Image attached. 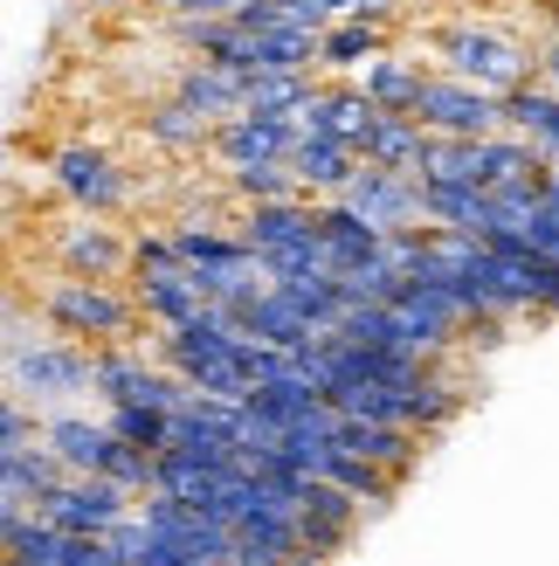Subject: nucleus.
Instances as JSON below:
<instances>
[{
  "mask_svg": "<svg viewBox=\"0 0 559 566\" xmlns=\"http://www.w3.org/2000/svg\"><path fill=\"white\" fill-rule=\"evenodd\" d=\"M35 311L55 338H70L83 353H104V346H138L146 318L131 311L125 283H91V276H55L35 291Z\"/></svg>",
  "mask_w": 559,
  "mask_h": 566,
  "instance_id": "1",
  "label": "nucleus"
},
{
  "mask_svg": "<svg viewBox=\"0 0 559 566\" xmlns=\"http://www.w3.org/2000/svg\"><path fill=\"white\" fill-rule=\"evenodd\" d=\"M435 55H442V76L456 83H477V91L505 97L518 83H532V49L505 28H484V21H463V28H442L435 35Z\"/></svg>",
  "mask_w": 559,
  "mask_h": 566,
  "instance_id": "2",
  "label": "nucleus"
},
{
  "mask_svg": "<svg viewBox=\"0 0 559 566\" xmlns=\"http://www.w3.org/2000/svg\"><path fill=\"white\" fill-rule=\"evenodd\" d=\"M408 118L422 125V132H435V138H491V132H505L491 91H477V83H456V76H442V70L422 76V91H414V111H408Z\"/></svg>",
  "mask_w": 559,
  "mask_h": 566,
  "instance_id": "3",
  "label": "nucleus"
},
{
  "mask_svg": "<svg viewBox=\"0 0 559 566\" xmlns=\"http://www.w3.org/2000/svg\"><path fill=\"white\" fill-rule=\"evenodd\" d=\"M49 180L63 187V201L76 208V214H125L131 201H138V187H131V174L118 159H110L104 146H63L49 159Z\"/></svg>",
  "mask_w": 559,
  "mask_h": 566,
  "instance_id": "4",
  "label": "nucleus"
},
{
  "mask_svg": "<svg viewBox=\"0 0 559 566\" xmlns=\"http://www.w3.org/2000/svg\"><path fill=\"white\" fill-rule=\"evenodd\" d=\"M8 387H14V401H76V394H91V353L70 346V338L14 346L8 353Z\"/></svg>",
  "mask_w": 559,
  "mask_h": 566,
  "instance_id": "5",
  "label": "nucleus"
},
{
  "mask_svg": "<svg viewBox=\"0 0 559 566\" xmlns=\"http://www.w3.org/2000/svg\"><path fill=\"white\" fill-rule=\"evenodd\" d=\"M28 512L42 525H55V532H70V539H104V532L131 512V497L118 484H104V476H63V484L42 491Z\"/></svg>",
  "mask_w": 559,
  "mask_h": 566,
  "instance_id": "6",
  "label": "nucleus"
},
{
  "mask_svg": "<svg viewBox=\"0 0 559 566\" xmlns=\"http://www.w3.org/2000/svg\"><path fill=\"white\" fill-rule=\"evenodd\" d=\"M55 270L63 276H91V283H118L131 270V235L110 229L104 214H76V221H55Z\"/></svg>",
  "mask_w": 559,
  "mask_h": 566,
  "instance_id": "7",
  "label": "nucleus"
},
{
  "mask_svg": "<svg viewBox=\"0 0 559 566\" xmlns=\"http://www.w3.org/2000/svg\"><path fill=\"white\" fill-rule=\"evenodd\" d=\"M331 201H346L359 221H373V229H422V180L414 174H387V166H359V174L331 193Z\"/></svg>",
  "mask_w": 559,
  "mask_h": 566,
  "instance_id": "8",
  "label": "nucleus"
},
{
  "mask_svg": "<svg viewBox=\"0 0 559 566\" xmlns=\"http://www.w3.org/2000/svg\"><path fill=\"white\" fill-rule=\"evenodd\" d=\"M331 449H346V457L387 470L401 484V476L414 470V457H422V436L414 429H394V421H367V415H331Z\"/></svg>",
  "mask_w": 559,
  "mask_h": 566,
  "instance_id": "9",
  "label": "nucleus"
},
{
  "mask_svg": "<svg viewBox=\"0 0 559 566\" xmlns=\"http://www.w3.org/2000/svg\"><path fill=\"white\" fill-rule=\"evenodd\" d=\"M291 138H297V125H291V118H256V111H235V118L208 125V146H201V153H214V159H221V174H235V166L284 159V153H291Z\"/></svg>",
  "mask_w": 559,
  "mask_h": 566,
  "instance_id": "10",
  "label": "nucleus"
},
{
  "mask_svg": "<svg viewBox=\"0 0 559 566\" xmlns=\"http://www.w3.org/2000/svg\"><path fill=\"white\" fill-rule=\"evenodd\" d=\"M291 125L297 132H325V138H339V146L359 153V138L373 125V104L359 97V83H312V97L291 111Z\"/></svg>",
  "mask_w": 559,
  "mask_h": 566,
  "instance_id": "11",
  "label": "nucleus"
},
{
  "mask_svg": "<svg viewBox=\"0 0 559 566\" xmlns=\"http://www.w3.org/2000/svg\"><path fill=\"white\" fill-rule=\"evenodd\" d=\"M284 166H291V180H297L304 201H331V193L359 174V153L339 146V138H325V132H297L291 153H284Z\"/></svg>",
  "mask_w": 559,
  "mask_h": 566,
  "instance_id": "12",
  "label": "nucleus"
},
{
  "mask_svg": "<svg viewBox=\"0 0 559 566\" xmlns=\"http://www.w3.org/2000/svg\"><path fill=\"white\" fill-rule=\"evenodd\" d=\"M42 449L55 463H63L70 476H104V463H110V449H118V436L104 429V421H91V415H42Z\"/></svg>",
  "mask_w": 559,
  "mask_h": 566,
  "instance_id": "13",
  "label": "nucleus"
},
{
  "mask_svg": "<svg viewBox=\"0 0 559 566\" xmlns=\"http://www.w3.org/2000/svg\"><path fill=\"white\" fill-rule=\"evenodd\" d=\"M229 325H235L242 338H256V346H270V353H304L312 338H325L318 325H304V311H297L284 291H270V283H263V291L235 311Z\"/></svg>",
  "mask_w": 559,
  "mask_h": 566,
  "instance_id": "14",
  "label": "nucleus"
},
{
  "mask_svg": "<svg viewBox=\"0 0 559 566\" xmlns=\"http://www.w3.org/2000/svg\"><path fill=\"white\" fill-rule=\"evenodd\" d=\"M312 221H318V249H325V270H359L380 256V229L359 221L346 201H312Z\"/></svg>",
  "mask_w": 559,
  "mask_h": 566,
  "instance_id": "15",
  "label": "nucleus"
},
{
  "mask_svg": "<svg viewBox=\"0 0 559 566\" xmlns=\"http://www.w3.org/2000/svg\"><path fill=\"white\" fill-rule=\"evenodd\" d=\"M422 76H429V63L422 55H394V49H380L373 63H359L352 70V83H359V97H367L373 111H414V91H422Z\"/></svg>",
  "mask_w": 559,
  "mask_h": 566,
  "instance_id": "16",
  "label": "nucleus"
},
{
  "mask_svg": "<svg viewBox=\"0 0 559 566\" xmlns=\"http://www.w3.org/2000/svg\"><path fill=\"white\" fill-rule=\"evenodd\" d=\"M249 249H297V242H318V221H312V201H256V208H242V229H235Z\"/></svg>",
  "mask_w": 559,
  "mask_h": 566,
  "instance_id": "17",
  "label": "nucleus"
},
{
  "mask_svg": "<svg viewBox=\"0 0 559 566\" xmlns=\"http://www.w3.org/2000/svg\"><path fill=\"white\" fill-rule=\"evenodd\" d=\"M173 97L193 111V118L221 125V118H235V111H242V76L214 70V63H180L173 70Z\"/></svg>",
  "mask_w": 559,
  "mask_h": 566,
  "instance_id": "18",
  "label": "nucleus"
},
{
  "mask_svg": "<svg viewBox=\"0 0 559 566\" xmlns=\"http://www.w3.org/2000/svg\"><path fill=\"white\" fill-rule=\"evenodd\" d=\"M380 49H387V28H380V21L339 14V21L318 28V70H331V76H352L359 63H373Z\"/></svg>",
  "mask_w": 559,
  "mask_h": 566,
  "instance_id": "19",
  "label": "nucleus"
},
{
  "mask_svg": "<svg viewBox=\"0 0 559 566\" xmlns=\"http://www.w3.org/2000/svg\"><path fill=\"white\" fill-rule=\"evenodd\" d=\"M422 159V125L401 118V111H373L367 138H359V166H387V174H414Z\"/></svg>",
  "mask_w": 559,
  "mask_h": 566,
  "instance_id": "20",
  "label": "nucleus"
},
{
  "mask_svg": "<svg viewBox=\"0 0 559 566\" xmlns=\"http://www.w3.org/2000/svg\"><path fill=\"white\" fill-rule=\"evenodd\" d=\"M242 55H249V76H256V70H318V35H312V28L276 21V28H256Z\"/></svg>",
  "mask_w": 559,
  "mask_h": 566,
  "instance_id": "21",
  "label": "nucleus"
},
{
  "mask_svg": "<svg viewBox=\"0 0 559 566\" xmlns=\"http://www.w3.org/2000/svg\"><path fill=\"white\" fill-rule=\"evenodd\" d=\"M318 70H256L242 76V111H256V118H291V111L312 97Z\"/></svg>",
  "mask_w": 559,
  "mask_h": 566,
  "instance_id": "22",
  "label": "nucleus"
},
{
  "mask_svg": "<svg viewBox=\"0 0 559 566\" xmlns=\"http://www.w3.org/2000/svg\"><path fill=\"white\" fill-rule=\"evenodd\" d=\"M318 476H325L331 491H346V497L359 504V512H367V504H387V497H394V476L373 470V463H359V457H346V449H331Z\"/></svg>",
  "mask_w": 559,
  "mask_h": 566,
  "instance_id": "23",
  "label": "nucleus"
},
{
  "mask_svg": "<svg viewBox=\"0 0 559 566\" xmlns=\"http://www.w3.org/2000/svg\"><path fill=\"white\" fill-rule=\"evenodd\" d=\"M270 291H284V297L304 311V325H318V332H331V325H339V311H346L339 283H331V270H312V276H284V283H270Z\"/></svg>",
  "mask_w": 559,
  "mask_h": 566,
  "instance_id": "24",
  "label": "nucleus"
},
{
  "mask_svg": "<svg viewBox=\"0 0 559 566\" xmlns=\"http://www.w3.org/2000/svg\"><path fill=\"white\" fill-rule=\"evenodd\" d=\"M146 138H152L159 153H201L208 146V118H193L180 97H166V104L146 111Z\"/></svg>",
  "mask_w": 559,
  "mask_h": 566,
  "instance_id": "25",
  "label": "nucleus"
},
{
  "mask_svg": "<svg viewBox=\"0 0 559 566\" xmlns=\"http://www.w3.org/2000/svg\"><path fill=\"white\" fill-rule=\"evenodd\" d=\"M166 421H173V415L138 408V401H110V408H104V429L118 436L125 449H146V457H159V449H166Z\"/></svg>",
  "mask_w": 559,
  "mask_h": 566,
  "instance_id": "26",
  "label": "nucleus"
},
{
  "mask_svg": "<svg viewBox=\"0 0 559 566\" xmlns=\"http://www.w3.org/2000/svg\"><path fill=\"white\" fill-rule=\"evenodd\" d=\"M63 476H70V470L55 463L49 449H42V436H35V442H21V449H14V463H8V491H21L28 504H35L42 491H55V484H63Z\"/></svg>",
  "mask_w": 559,
  "mask_h": 566,
  "instance_id": "27",
  "label": "nucleus"
},
{
  "mask_svg": "<svg viewBox=\"0 0 559 566\" xmlns=\"http://www.w3.org/2000/svg\"><path fill=\"white\" fill-rule=\"evenodd\" d=\"M331 283H339L346 304H394L401 297V270L394 263H359V270H331Z\"/></svg>",
  "mask_w": 559,
  "mask_h": 566,
  "instance_id": "28",
  "label": "nucleus"
},
{
  "mask_svg": "<svg viewBox=\"0 0 559 566\" xmlns=\"http://www.w3.org/2000/svg\"><path fill=\"white\" fill-rule=\"evenodd\" d=\"M229 187L242 193L249 208H256V201H297V180H291V166H284V159H263V166H235V174H229Z\"/></svg>",
  "mask_w": 559,
  "mask_h": 566,
  "instance_id": "29",
  "label": "nucleus"
},
{
  "mask_svg": "<svg viewBox=\"0 0 559 566\" xmlns=\"http://www.w3.org/2000/svg\"><path fill=\"white\" fill-rule=\"evenodd\" d=\"M35 429H42V415L28 401H14V394H0V442L21 449V442H35Z\"/></svg>",
  "mask_w": 559,
  "mask_h": 566,
  "instance_id": "30",
  "label": "nucleus"
},
{
  "mask_svg": "<svg viewBox=\"0 0 559 566\" xmlns=\"http://www.w3.org/2000/svg\"><path fill=\"white\" fill-rule=\"evenodd\" d=\"M28 518V497L21 491H8V484H0V539H8V532Z\"/></svg>",
  "mask_w": 559,
  "mask_h": 566,
  "instance_id": "31",
  "label": "nucleus"
},
{
  "mask_svg": "<svg viewBox=\"0 0 559 566\" xmlns=\"http://www.w3.org/2000/svg\"><path fill=\"white\" fill-rule=\"evenodd\" d=\"M131 566H201V559H187L180 546H159V539H152L146 553H138V559H131Z\"/></svg>",
  "mask_w": 559,
  "mask_h": 566,
  "instance_id": "32",
  "label": "nucleus"
},
{
  "mask_svg": "<svg viewBox=\"0 0 559 566\" xmlns=\"http://www.w3.org/2000/svg\"><path fill=\"white\" fill-rule=\"evenodd\" d=\"M532 76H546V91L559 97V35H552V42H546V49L532 55Z\"/></svg>",
  "mask_w": 559,
  "mask_h": 566,
  "instance_id": "33",
  "label": "nucleus"
},
{
  "mask_svg": "<svg viewBox=\"0 0 559 566\" xmlns=\"http://www.w3.org/2000/svg\"><path fill=\"white\" fill-rule=\"evenodd\" d=\"M539 208H546V221H559V166L539 180Z\"/></svg>",
  "mask_w": 559,
  "mask_h": 566,
  "instance_id": "34",
  "label": "nucleus"
},
{
  "mask_svg": "<svg viewBox=\"0 0 559 566\" xmlns=\"http://www.w3.org/2000/svg\"><path fill=\"white\" fill-rule=\"evenodd\" d=\"M8 463H14V449H8V442H0V484H8Z\"/></svg>",
  "mask_w": 559,
  "mask_h": 566,
  "instance_id": "35",
  "label": "nucleus"
},
{
  "mask_svg": "<svg viewBox=\"0 0 559 566\" xmlns=\"http://www.w3.org/2000/svg\"><path fill=\"white\" fill-rule=\"evenodd\" d=\"M284 566H325V559H312V553H291V559H284Z\"/></svg>",
  "mask_w": 559,
  "mask_h": 566,
  "instance_id": "36",
  "label": "nucleus"
},
{
  "mask_svg": "<svg viewBox=\"0 0 559 566\" xmlns=\"http://www.w3.org/2000/svg\"><path fill=\"white\" fill-rule=\"evenodd\" d=\"M0 566H8V559H0Z\"/></svg>",
  "mask_w": 559,
  "mask_h": 566,
  "instance_id": "37",
  "label": "nucleus"
}]
</instances>
